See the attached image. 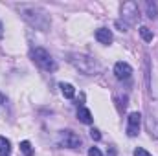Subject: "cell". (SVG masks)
<instances>
[{"label": "cell", "instance_id": "cell-3", "mask_svg": "<svg viewBox=\"0 0 158 156\" xmlns=\"http://www.w3.org/2000/svg\"><path fill=\"white\" fill-rule=\"evenodd\" d=\"M30 55H31V59L35 61V64L40 66L44 72H55V70H57V63L53 61V57H52L44 48H33Z\"/></svg>", "mask_w": 158, "mask_h": 156}, {"label": "cell", "instance_id": "cell-18", "mask_svg": "<svg viewBox=\"0 0 158 156\" xmlns=\"http://www.w3.org/2000/svg\"><path fill=\"white\" fill-rule=\"evenodd\" d=\"M4 37V26H2V22H0V39Z\"/></svg>", "mask_w": 158, "mask_h": 156}, {"label": "cell", "instance_id": "cell-19", "mask_svg": "<svg viewBox=\"0 0 158 156\" xmlns=\"http://www.w3.org/2000/svg\"><path fill=\"white\" fill-rule=\"evenodd\" d=\"M4 101H6V97H4V96L0 94V103H4Z\"/></svg>", "mask_w": 158, "mask_h": 156}, {"label": "cell", "instance_id": "cell-4", "mask_svg": "<svg viewBox=\"0 0 158 156\" xmlns=\"http://www.w3.org/2000/svg\"><path fill=\"white\" fill-rule=\"evenodd\" d=\"M121 18L129 26L138 24V20H140V7H138V4L136 2H125L121 6Z\"/></svg>", "mask_w": 158, "mask_h": 156}, {"label": "cell", "instance_id": "cell-5", "mask_svg": "<svg viewBox=\"0 0 158 156\" xmlns=\"http://www.w3.org/2000/svg\"><path fill=\"white\" fill-rule=\"evenodd\" d=\"M59 145L64 149H79L81 138L74 130H63V132H59Z\"/></svg>", "mask_w": 158, "mask_h": 156}, {"label": "cell", "instance_id": "cell-6", "mask_svg": "<svg viewBox=\"0 0 158 156\" xmlns=\"http://www.w3.org/2000/svg\"><path fill=\"white\" fill-rule=\"evenodd\" d=\"M140 127H142V114L140 112H132L127 117V134L132 138V136H138L140 132Z\"/></svg>", "mask_w": 158, "mask_h": 156}, {"label": "cell", "instance_id": "cell-11", "mask_svg": "<svg viewBox=\"0 0 158 156\" xmlns=\"http://www.w3.org/2000/svg\"><path fill=\"white\" fill-rule=\"evenodd\" d=\"M9 153H11V143H9V140L4 138V136H0V156H9Z\"/></svg>", "mask_w": 158, "mask_h": 156}, {"label": "cell", "instance_id": "cell-16", "mask_svg": "<svg viewBox=\"0 0 158 156\" xmlns=\"http://www.w3.org/2000/svg\"><path fill=\"white\" fill-rule=\"evenodd\" d=\"M134 156H151V153H147L145 149H142V147H138V149L134 151Z\"/></svg>", "mask_w": 158, "mask_h": 156}, {"label": "cell", "instance_id": "cell-10", "mask_svg": "<svg viewBox=\"0 0 158 156\" xmlns=\"http://www.w3.org/2000/svg\"><path fill=\"white\" fill-rule=\"evenodd\" d=\"M61 92H63V96H64L66 99H72V97L76 96V88H74L70 83H61Z\"/></svg>", "mask_w": 158, "mask_h": 156}, {"label": "cell", "instance_id": "cell-8", "mask_svg": "<svg viewBox=\"0 0 158 156\" xmlns=\"http://www.w3.org/2000/svg\"><path fill=\"white\" fill-rule=\"evenodd\" d=\"M96 39L101 44H110L112 42V31L107 28H99V30H96Z\"/></svg>", "mask_w": 158, "mask_h": 156}, {"label": "cell", "instance_id": "cell-17", "mask_svg": "<svg viewBox=\"0 0 158 156\" xmlns=\"http://www.w3.org/2000/svg\"><path fill=\"white\" fill-rule=\"evenodd\" d=\"M88 156H103V154H101V151H99L98 147H92V149L88 151Z\"/></svg>", "mask_w": 158, "mask_h": 156}, {"label": "cell", "instance_id": "cell-1", "mask_svg": "<svg viewBox=\"0 0 158 156\" xmlns=\"http://www.w3.org/2000/svg\"><path fill=\"white\" fill-rule=\"evenodd\" d=\"M20 15H22V18L30 24V26H33V28H37V30H48L50 28V17H48V13L39 7V6H22L20 7Z\"/></svg>", "mask_w": 158, "mask_h": 156}, {"label": "cell", "instance_id": "cell-12", "mask_svg": "<svg viewBox=\"0 0 158 156\" xmlns=\"http://www.w3.org/2000/svg\"><path fill=\"white\" fill-rule=\"evenodd\" d=\"M140 35H142V39L145 40V42H151V40L155 39V35H153V31L147 28V26H142L140 28Z\"/></svg>", "mask_w": 158, "mask_h": 156}, {"label": "cell", "instance_id": "cell-7", "mask_svg": "<svg viewBox=\"0 0 158 156\" xmlns=\"http://www.w3.org/2000/svg\"><path fill=\"white\" fill-rule=\"evenodd\" d=\"M131 74H132V68H131L129 63L119 61V63L114 64V76H116L118 79H129L131 77Z\"/></svg>", "mask_w": 158, "mask_h": 156}, {"label": "cell", "instance_id": "cell-14", "mask_svg": "<svg viewBox=\"0 0 158 156\" xmlns=\"http://www.w3.org/2000/svg\"><path fill=\"white\" fill-rule=\"evenodd\" d=\"M145 6H147V13H149V18H155V17H156V4H151V2H147Z\"/></svg>", "mask_w": 158, "mask_h": 156}, {"label": "cell", "instance_id": "cell-9", "mask_svg": "<svg viewBox=\"0 0 158 156\" xmlns=\"http://www.w3.org/2000/svg\"><path fill=\"white\" fill-rule=\"evenodd\" d=\"M77 117L81 123H86V125H90L92 121H94V117H92V112L88 110V109H85V107H79L77 109Z\"/></svg>", "mask_w": 158, "mask_h": 156}, {"label": "cell", "instance_id": "cell-2", "mask_svg": "<svg viewBox=\"0 0 158 156\" xmlns=\"http://www.w3.org/2000/svg\"><path fill=\"white\" fill-rule=\"evenodd\" d=\"M70 63L77 68L79 72L86 74V76H92L98 72V63L96 59L88 57V55H83V53H70Z\"/></svg>", "mask_w": 158, "mask_h": 156}, {"label": "cell", "instance_id": "cell-13", "mask_svg": "<svg viewBox=\"0 0 158 156\" xmlns=\"http://www.w3.org/2000/svg\"><path fill=\"white\" fill-rule=\"evenodd\" d=\"M20 151H22V153H24L26 156H33V151H31V143H30V142H26V140H24V142H20Z\"/></svg>", "mask_w": 158, "mask_h": 156}, {"label": "cell", "instance_id": "cell-15", "mask_svg": "<svg viewBox=\"0 0 158 156\" xmlns=\"http://www.w3.org/2000/svg\"><path fill=\"white\" fill-rule=\"evenodd\" d=\"M90 138H92L94 142H99V140H101V132H99L98 129H90Z\"/></svg>", "mask_w": 158, "mask_h": 156}]
</instances>
